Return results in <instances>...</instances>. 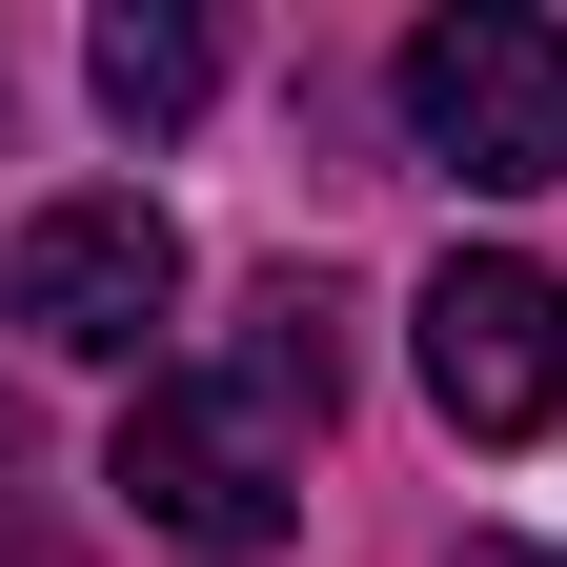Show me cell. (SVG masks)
<instances>
[{
    "instance_id": "5",
    "label": "cell",
    "mask_w": 567,
    "mask_h": 567,
    "mask_svg": "<svg viewBox=\"0 0 567 567\" xmlns=\"http://www.w3.org/2000/svg\"><path fill=\"white\" fill-rule=\"evenodd\" d=\"M82 82H102V122H142V142H163V122H203V102H224V21H203V0H122V21L82 41Z\"/></svg>"
},
{
    "instance_id": "6",
    "label": "cell",
    "mask_w": 567,
    "mask_h": 567,
    "mask_svg": "<svg viewBox=\"0 0 567 567\" xmlns=\"http://www.w3.org/2000/svg\"><path fill=\"white\" fill-rule=\"evenodd\" d=\"M466 567H567V547H466Z\"/></svg>"
},
{
    "instance_id": "4",
    "label": "cell",
    "mask_w": 567,
    "mask_h": 567,
    "mask_svg": "<svg viewBox=\"0 0 567 567\" xmlns=\"http://www.w3.org/2000/svg\"><path fill=\"white\" fill-rule=\"evenodd\" d=\"M183 305V224L142 183H82V203H41L21 244H0V324H41L61 365H142Z\"/></svg>"
},
{
    "instance_id": "2",
    "label": "cell",
    "mask_w": 567,
    "mask_h": 567,
    "mask_svg": "<svg viewBox=\"0 0 567 567\" xmlns=\"http://www.w3.org/2000/svg\"><path fill=\"white\" fill-rule=\"evenodd\" d=\"M385 102H405V142H425V163H446V183H486V203L567 183V21H527V0H446V21H405Z\"/></svg>"
},
{
    "instance_id": "3",
    "label": "cell",
    "mask_w": 567,
    "mask_h": 567,
    "mask_svg": "<svg viewBox=\"0 0 567 567\" xmlns=\"http://www.w3.org/2000/svg\"><path fill=\"white\" fill-rule=\"evenodd\" d=\"M405 344H425V405H446L466 446H547V425H567V284L547 264L446 244L425 305H405Z\"/></svg>"
},
{
    "instance_id": "7",
    "label": "cell",
    "mask_w": 567,
    "mask_h": 567,
    "mask_svg": "<svg viewBox=\"0 0 567 567\" xmlns=\"http://www.w3.org/2000/svg\"><path fill=\"white\" fill-rule=\"evenodd\" d=\"M0 446H21V405H0Z\"/></svg>"
},
{
    "instance_id": "1",
    "label": "cell",
    "mask_w": 567,
    "mask_h": 567,
    "mask_svg": "<svg viewBox=\"0 0 567 567\" xmlns=\"http://www.w3.org/2000/svg\"><path fill=\"white\" fill-rule=\"evenodd\" d=\"M324 385H344V344H324V284H264L224 365H163V385L122 405L102 486H122V507L163 527V547L244 567V547H284V527H305V446H324Z\"/></svg>"
}]
</instances>
